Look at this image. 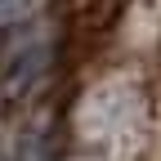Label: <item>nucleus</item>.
Wrapping results in <instances>:
<instances>
[{"label":"nucleus","mask_w":161,"mask_h":161,"mask_svg":"<svg viewBox=\"0 0 161 161\" xmlns=\"http://www.w3.org/2000/svg\"><path fill=\"white\" fill-rule=\"evenodd\" d=\"M45 63H49V40L40 31H23L5 54H0V90L9 98H23L36 80L45 76Z\"/></svg>","instance_id":"1"},{"label":"nucleus","mask_w":161,"mask_h":161,"mask_svg":"<svg viewBox=\"0 0 161 161\" xmlns=\"http://www.w3.org/2000/svg\"><path fill=\"white\" fill-rule=\"evenodd\" d=\"M40 9V0H0V27H18Z\"/></svg>","instance_id":"2"}]
</instances>
